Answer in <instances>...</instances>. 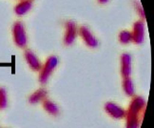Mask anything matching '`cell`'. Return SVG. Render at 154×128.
Returning a JSON list of instances; mask_svg holds the SVG:
<instances>
[{
  "label": "cell",
  "mask_w": 154,
  "mask_h": 128,
  "mask_svg": "<svg viewBox=\"0 0 154 128\" xmlns=\"http://www.w3.org/2000/svg\"><path fill=\"white\" fill-rule=\"evenodd\" d=\"M146 101L142 97H134L126 111V128H139L146 109Z\"/></svg>",
  "instance_id": "1"
},
{
  "label": "cell",
  "mask_w": 154,
  "mask_h": 128,
  "mask_svg": "<svg viewBox=\"0 0 154 128\" xmlns=\"http://www.w3.org/2000/svg\"><path fill=\"white\" fill-rule=\"evenodd\" d=\"M58 65V59L55 56H49L47 59L44 66L41 68L40 74H39V82L41 84H45L48 82L49 78H51V75L52 72L54 71L55 68Z\"/></svg>",
  "instance_id": "2"
},
{
  "label": "cell",
  "mask_w": 154,
  "mask_h": 128,
  "mask_svg": "<svg viewBox=\"0 0 154 128\" xmlns=\"http://www.w3.org/2000/svg\"><path fill=\"white\" fill-rule=\"evenodd\" d=\"M13 37L15 45L19 48H24L28 43L25 26L21 21H16L13 25Z\"/></svg>",
  "instance_id": "3"
},
{
  "label": "cell",
  "mask_w": 154,
  "mask_h": 128,
  "mask_svg": "<svg viewBox=\"0 0 154 128\" xmlns=\"http://www.w3.org/2000/svg\"><path fill=\"white\" fill-rule=\"evenodd\" d=\"M77 36V28L74 21H67L65 23V34H64V44L66 46L72 45L75 41Z\"/></svg>",
  "instance_id": "4"
},
{
  "label": "cell",
  "mask_w": 154,
  "mask_h": 128,
  "mask_svg": "<svg viewBox=\"0 0 154 128\" xmlns=\"http://www.w3.org/2000/svg\"><path fill=\"white\" fill-rule=\"evenodd\" d=\"M104 108H105L106 113L112 119L120 120V119L125 118V116H126V110L123 109L121 106H119L118 104L114 102H111V101L106 102L105 104Z\"/></svg>",
  "instance_id": "5"
},
{
  "label": "cell",
  "mask_w": 154,
  "mask_h": 128,
  "mask_svg": "<svg viewBox=\"0 0 154 128\" xmlns=\"http://www.w3.org/2000/svg\"><path fill=\"white\" fill-rule=\"evenodd\" d=\"M131 33V38L132 41L135 44H142L145 40V24L142 20L136 21L133 27Z\"/></svg>",
  "instance_id": "6"
},
{
  "label": "cell",
  "mask_w": 154,
  "mask_h": 128,
  "mask_svg": "<svg viewBox=\"0 0 154 128\" xmlns=\"http://www.w3.org/2000/svg\"><path fill=\"white\" fill-rule=\"evenodd\" d=\"M79 34L82 37L83 41L85 44L90 48H96L98 46V40L97 38L93 36V34L91 32V30L86 26H81L79 29Z\"/></svg>",
  "instance_id": "7"
},
{
  "label": "cell",
  "mask_w": 154,
  "mask_h": 128,
  "mask_svg": "<svg viewBox=\"0 0 154 128\" xmlns=\"http://www.w3.org/2000/svg\"><path fill=\"white\" fill-rule=\"evenodd\" d=\"M131 56L128 53H124L121 56V75L122 77L129 78L131 75Z\"/></svg>",
  "instance_id": "8"
},
{
  "label": "cell",
  "mask_w": 154,
  "mask_h": 128,
  "mask_svg": "<svg viewBox=\"0 0 154 128\" xmlns=\"http://www.w3.org/2000/svg\"><path fill=\"white\" fill-rule=\"evenodd\" d=\"M25 59L28 63L29 67L31 68L32 71H40L41 69V63L38 59V57L36 56L32 51L31 50H27L25 51Z\"/></svg>",
  "instance_id": "9"
},
{
  "label": "cell",
  "mask_w": 154,
  "mask_h": 128,
  "mask_svg": "<svg viewBox=\"0 0 154 128\" xmlns=\"http://www.w3.org/2000/svg\"><path fill=\"white\" fill-rule=\"evenodd\" d=\"M32 0H22V1H20L15 6L14 13L19 16L24 15L32 9Z\"/></svg>",
  "instance_id": "10"
},
{
  "label": "cell",
  "mask_w": 154,
  "mask_h": 128,
  "mask_svg": "<svg viewBox=\"0 0 154 128\" xmlns=\"http://www.w3.org/2000/svg\"><path fill=\"white\" fill-rule=\"evenodd\" d=\"M47 95H48V92H47V90L45 88H40V89L36 90L35 92H33L32 94L29 96V102L31 103V104L38 103L40 101L46 100Z\"/></svg>",
  "instance_id": "11"
},
{
  "label": "cell",
  "mask_w": 154,
  "mask_h": 128,
  "mask_svg": "<svg viewBox=\"0 0 154 128\" xmlns=\"http://www.w3.org/2000/svg\"><path fill=\"white\" fill-rule=\"evenodd\" d=\"M43 108L45 109V111L47 113L51 116H57L59 114V107L54 102L50 100L43 101Z\"/></svg>",
  "instance_id": "12"
},
{
  "label": "cell",
  "mask_w": 154,
  "mask_h": 128,
  "mask_svg": "<svg viewBox=\"0 0 154 128\" xmlns=\"http://www.w3.org/2000/svg\"><path fill=\"white\" fill-rule=\"evenodd\" d=\"M123 90L127 96H128V97L134 96L135 88H134L133 81L131 78H130V77L124 78V80H123Z\"/></svg>",
  "instance_id": "13"
},
{
  "label": "cell",
  "mask_w": 154,
  "mask_h": 128,
  "mask_svg": "<svg viewBox=\"0 0 154 128\" xmlns=\"http://www.w3.org/2000/svg\"><path fill=\"white\" fill-rule=\"evenodd\" d=\"M119 41L120 43L122 44H128L132 41V38H131V33L128 30H124V31H121L120 34H119Z\"/></svg>",
  "instance_id": "14"
},
{
  "label": "cell",
  "mask_w": 154,
  "mask_h": 128,
  "mask_svg": "<svg viewBox=\"0 0 154 128\" xmlns=\"http://www.w3.org/2000/svg\"><path fill=\"white\" fill-rule=\"evenodd\" d=\"M8 105V98H7V92L3 88L0 87V109H5Z\"/></svg>",
  "instance_id": "15"
},
{
  "label": "cell",
  "mask_w": 154,
  "mask_h": 128,
  "mask_svg": "<svg viewBox=\"0 0 154 128\" xmlns=\"http://www.w3.org/2000/svg\"><path fill=\"white\" fill-rule=\"evenodd\" d=\"M136 10H137L138 11V14L140 15V17L142 19H145V13H144V9L143 7L141 6V4L139 3H136Z\"/></svg>",
  "instance_id": "16"
},
{
  "label": "cell",
  "mask_w": 154,
  "mask_h": 128,
  "mask_svg": "<svg viewBox=\"0 0 154 128\" xmlns=\"http://www.w3.org/2000/svg\"><path fill=\"white\" fill-rule=\"evenodd\" d=\"M98 2L100 4H106V3L109 2V0H98Z\"/></svg>",
  "instance_id": "17"
}]
</instances>
